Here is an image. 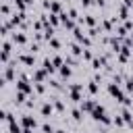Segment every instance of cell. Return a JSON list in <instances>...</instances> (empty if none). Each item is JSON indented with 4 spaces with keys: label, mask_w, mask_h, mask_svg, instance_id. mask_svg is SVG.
<instances>
[{
    "label": "cell",
    "mask_w": 133,
    "mask_h": 133,
    "mask_svg": "<svg viewBox=\"0 0 133 133\" xmlns=\"http://www.w3.org/2000/svg\"><path fill=\"white\" fill-rule=\"evenodd\" d=\"M23 133H33V129H23Z\"/></svg>",
    "instance_id": "f1b7e54d"
},
{
    "label": "cell",
    "mask_w": 133,
    "mask_h": 133,
    "mask_svg": "<svg viewBox=\"0 0 133 133\" xmlns=\"http://www.w3.org/2000/svg\"><path fill=\"white\" fill-rule=\"evenodd\" d=\"M6 125H8V131H10V133H23V129H21V125L17 123V118H15V116H12Z\"/></svg>",
    "instance_id": "8992f818"
},
{
    "label": "cell",
    "mask_w": 133,
    "mask_h": 133,
    "mask_svg": "<svg viewBox=\"0 0 133 133\" xmlns=\"http://www.w3.org/2000/svg\"><path fill=\"white\" fill-rule=\"evenodd\" d=\"M102 133H106V131H102Z\"/></svg>",
    "instance_id": "4dcf8cb0"
},
{
    "label": "cell",
    "mask_w": 133,
    "mask_h": 133,
    "mask_svg": "<svg viewBox=\"0 0 133 133\" xmlns=\"http://www.w3.org/2000/svg\"><path fill=\"white\" fill-rule=\"evenodd\" d=\"M71 114H73V118H75V121H81V118H83V110H81V108L71 110Z\"/></svg>",
    "instance_id": "5bb4252c"
},
{
    "label": "cell",
    "mask_w": 133,
    "mask_h": 133,
    "mask_svg": "<svg viewBox=\"0 0 133 133\" xmlns=\"http://www.w3.org/2000/svg\"><path fill=\"white\" fill-rule=\"evenodd\" d=\"M104 64H106V58H104V56H96V58L91 60V69H96V71H100Z\"/></svg>",
    "instance_id": "9c48e42d"
},
{
    "label": "cell",
    "mask_w": 133,
    "mask_h": 133,
    "mask_svg": "<svg viewBox=\"0 0 133 133\" xmlns=\"http://www.w3.org/2000/svg\"><path fill=\"white\" fill-rule=\"evenodd\" d=\"M46 71L44 69H37V71H33V83H44V79H46Z\"/></svg>",
    "instance_id": "52a82bcc"
},
{
    "label": "cell",
    "mask_w": 133,
    "mask_h": 133,
    "mask_svg": "<svg viewBox=\"0 0 133 133\" xmlns=\"http://www.w3.org/2000/svg\"><path fill=\"white\" fill-rule=\"evenodd\" d=\"M25 96H27V94L17 91V94H15V102H17V104H23V102H25Z\"/></svg>",
    "instance_id": "2e32d148"
},
{
    "label": "cell",
    "mask_w": 133,
    "mask_h": 133,
    "mask_svg": "<svg viewBox=\"0 0 133 133\" xmlns=\"http://www.w3.org/2000/svg\"><path fill=\"white\" fill-rule=\"evenodd\" d=\"M42 131H44V133H56V131L52 129V125H48V123H44V125H42Z\"/></svg>",
    "instance_id": "44dd1931"
},
{
    "label": "cell",
    "mask_w": 133,
    "mask_h": 133,
    "mask_svg": "<svg viewBox=\"0 0 133 133\" xmlns=\"http://www.w3.org/2000/svg\"><path fill=\"white\" fill-rule=\"evenodd\" d=\"M12 42H15V44H19V46H23V44L27 42V35H25V33H21V31H15Z\"/></svg>",
    "instance_id": "30bf717a"
},
{
    "label": "cell",
    "mask_w": 133,
    "mask_h": 133,
    "mask_svg": "<svg viewBox=\"0 0 133 133\" xmlns=\"http://www.w3.org/2000/svg\"><path fill=\"white\" fill-rule=\"evenodd\" d=\"M50 10H52V15L60 12V2H50Z\"/></svg>",
    "instance_id": "d6986e66"
},
{
    "label": "cell",
    "mask_w": 133,
    "mask_h": 133,
    "mask_svg": "<svg viewBox=\"0 0 133 133\" xmlns=\"http://www.w3.org/2000/svg\"><path fill=\"white\" fill-rule=\"evenodd\" d=\"M69 17H71V19H77V10H75V8H69Z\"/></svg>",
    "instance_id": "484cf974"
},
{
    "label": "cell",
    "mask_w": 133,
    "mask_h": 133,
    "mask_svg": "<svg viewBox=\"0 0 133 133\" xmlns=\"http://www.w3.org/2000/svg\"><path fill=\"white\" fill-rule=\"evenodd\" d=\"M54 110H58V112H62V110H64V104H62L60 100H54Z\"/></svg>",
    "instance_id": "ffe728a7"
},
{
    "label": "cell",
    "mask_w": 133,
    "mask_h": 133,
    "mask_svg": "<svg viewBox=\"0 0 133 133\" xmlns=\"http://www.w3.org/2000/svg\"><path fill=\"white\" fill-rule=\"evenodd\" d=\"M91 116H94V121H98V123H104V125H110V123H114L112 118H108V114H106V108H104V106H96V110L91 112Z\"/></svg>",
    "instance_id": "6da1fadb"
},
{
    "label": "cell",
    "mask_w": 133,
    "mask_h": 133,
    "mask_svg": "<svg viewBox=\"0 0 133 133\" xmlns=\"http://www.w3.org/2000/svg\"><path fill=\"white\" fill-rule=\"evenodd\" d=\"M21 127H23V129H35V127H37V121H35L31 114H23V116H21Z\"/></svg>",
    "instance_id": "3957f363"
},
{
    "label": "cell",
    "mask_w": 133,
    "mask_h": 133,
    "mask_svg": "<svg viewBox=\"0 0 133 133\" xmlns=\"http://www.w3.org/2000/svg\"><path fill=\"white\" fill-rule=\"evenodd\" d=\"M85 89H87V91H89V94H98V83H96V81H89V83H87V87H85Z\"/></svg>",
    "instance_id": "4fadbf2b"
},
{
    "label": "cell",
    "mask_w": 133,
    "mask_h": 133,
    "mask_svg": "<svg viewBox=\"0 0 133 133\" xmlns=\"http://www.w3.org/2000/svg\"><path fill=\"white\" fill-rule=\"evenodd\" d=\"M17 60H19V62H23V64H27V66H31V64L35 62L33 54H19V56H17Z\"/></svg>",
    "instance_id": "5b68a950"
},
{
    "label": "cell",
    "mask_w": 133,
    "mask_h": 133,
    "mask_svg": "<svg viewBox=\"0 0 133 133\" xmlns=\"http://www.w3.org/2000/svg\"><path fill=\"white\" fill-rule=\"evenodd\" d=\"M91 2H94V0H81V4H83V6H89Z\"/></svg>",
    "instance_id": "4316f807"
},
{
    "label": "cell",
    "mask_w": 133,
    "mask_h": 133,
    "mask_svg": "<svg viewBox=\"0 0 133 133\" xmlns=\"http://www.w3.org/2000/svg\"><path fill=\"white\" fill-rule=\"evenodd\" d=\"M85 60H94V54H91V50H83V54H81Z\"/></svg>",
    "instance_id": "7402d4cb"
},
{
    "label": "cell",
    "mask_w": 133,
    "mask_h": 133,
    "mask_svg": "<svg viewBox=\"0 0 133 133\" xmlns=\"http://www.w3.org/2000/svg\"><path fill=\"white\" fill-rule=\"evenodd\" d=\"M33 89H35L37 94H44V89H46V87H44V83H33Z\"/></svg>",
    "instance_id": "603a6c76"
},
{
    "label": "cell",
    "mask_w": 133,
    "mask_h": 133,
    "mask_svg": "<svg viewBox=\"0 0 133 133\" xmlns=\"http://www.w3.org/2000/svg\"><path fill=\"white\" fill-rule=\"evenodd\" d=\"M125 83H127V85H125V89H127V91H133V77H129Z\"/></svg>",
    "instance_id": "cb8c5ba5"
},
{
    "label": "cell",
    "mask_w": 133,
    "mask_h": 133,
    "mask_svg": "<svg viewBox=\"0 0 133 133\" xmlns=\"http://www.w3.org/2000/svg\"><path fill=\"white\" fill-rule=\"evenodd\" d=\"M39 112H42V116H50V114L54 112V104L44 102V104H42V108H39Z\"/></svg>",
    "instance_id": "ba28073f"
},
{
    "label": "cell",
    "mask_w": 133,
    "mask_h": 133,
    "mask_svg": "<svg viewBox=\"0 0 133 133\" xmlns=\"http://www.w3.org/2000/svg\"><path fill=\"white\" fill-rule=\"evenodd\" d=\"M17 91L31 94L33 91V83H29V79H17Z\"/></svg>",
    "instance_id": "7a4b0ae2"
},
{
    "label": "cell",
    "mask_w": 133,
    "mask_h": 133,
    "mask_svg": "<svg viewBox=\"0 0 133 133\" xmlns=\"http://www.w3.org/2000/svg\"><path fill=\"white\" fill-rule=\"evenodd\" d=\"M81 23H85V25H89V27H94V25H96V19H94L91 15H87L85 19H81Z\"/></svg>",
    "instance_id": "9a60e30c"
},
{
    "label": "cell",
    "mask_w": 133,
    "mask_h": 133,
    "mask_svg": "<svg viewBox=\"0 0 133 133\" xmlns=\"http://www.w3.org/2000/svg\"><path fill=\"white\" fill-rule=\"evenodd\" d=\"M52 64H54V66H56V69H60V66H62V64H64V60H62V58H60V56H54V58H52Z\"/></svg>",
    "instance_id": "ac0fdd59"
},
{
    "label": "cell",
    "mask_w": 133,
    "mask_h": 133,
    "mask_svg": "<svg viewBox=\"0 0 133 133\" xmlns=\"http://www.w3.org/2000/svg\"><path fill=\"white\" fill-rule=\"evenodd\" d=\"M50 46H52L54 50H58V48H60V42H58L56 37H52V39H50Z\"/></svg>",
    "instance_id": "d4e9b609"
},
{
    "label": "cell",
    "mask_w": 133,
    "mask_h": 133,
    "mask_svg": "<svg viewBox=\"0 0 133 133\" xmlns=\"http://www.w3.org/2000/svg\"><path fill=\"white\" fill-rule=\"evenodd\" d=\"M96 106H98L96 100H83V102H81V110H83V112H94Z\"/></svg>",
    "instance_id": "277c9868"
},
{
    "label": "cell",
    "mask_w": 133,
    "mask_h": 133,
    "mask_svg": "<svg viewBox=\"0 0 133 133\" xmlns=\"http://www.w3.org/2000/svg\"><path fill=\"white\" fill-rule=\"evenodd\" d=\"M71 73H73V71H71L69 62H64V64L60 66V77H64V79H66V77H71Z\"/></svg>",
    "instance_id": "7c38bea8"
},
{
    "label": "cell",
    "mask_w": 133,
    "mask_h": 133,
    "mask_svg": "<svg viewBox=\"0 0 133 133\" xmlns=\"http://www.w3.org/2000/svg\"><path fill=\"white\" fill-rule=\"evenodd\" d=\"M121 116H123V121H125V123H127V125H131V112H129V110H127V108H125V110H123V112H121Z\"/></svg>",
    "instance_id": "e0dca14e"
},
{
    "label": "cell",
    "mask_w": 133,
    "mask_h": 133,
    "mask_svg": "<svg viewBox=\"0 0 133 133\" xmlns=\"http://www.w3.org/2000/svg\"><path fill=\"white\" fill-rule=\"evenodd\" d=\"M56 133H64V131H62V129H58V131H56Z\"/></svg>",
    "instance_id": "f546056e"
},
{
    "label": "cell",
    "mask_w": 133,
    "mask_h": 133,
    "mask_svg": "<svg viewBox=\"0 0 133 133\" xmlns=\"http://www.w3.org/2000/svg\"><path fill=\"white\" fill-rule=\"evenodd\" d=\"M42 66H44V71H46V73H54V71H56V66L52 64V60H50V58H46V60L42 62Z\"/></svg>",
    "instance_id": "8fae6325"
},
{
    "label": "cell",
    "mask_w": 133,
    "mask_h": 133,
    "mask_svg": "<svg viewBox=\"0 0 133 133\" xmlns=\"http://www.w3.org/2000/svg\"><path fill=\"white\" fill-rule=\"evenodd\" d=\"M94 2H96L98 6H102V4H104V0H94Z\"/></svg>",
    "instance_id": "83f0119b"
}]
</instances>
